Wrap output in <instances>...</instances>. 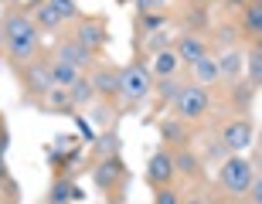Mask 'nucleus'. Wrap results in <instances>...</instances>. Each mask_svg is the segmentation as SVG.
Listing matches in <instances>:
<instances>
[{"instance_id": "obj_1", "label": "nucleus", "mask_w": 262, "mask_h": 204, "mask_svg": "<svg viewBox=\"0 0 262 204\" xmlns=\"http://www.w3.org/2000/svg\"><path fill=\"white\" fill-rule=\"evenodd\" d=\"M4 48L14 61H31L41 48V31L34 28L28 10H7L4 14Z\"/></svg>"}, {"instance_id": "obj_2", "label": "nucleus", "mask_w": 262, "mask_h": 204, "mask_svg": "<svg viewBox=\"0 0 262 204\" xmlns=\"http://www.w3.org/2000/svg\"><path fill=\"white\" fill-rule=\"evenodd\" d=\"M154 82L150 68L143 61H129L119 68V96L126 99V106H143L146 99L154 96Z\"/></svg>"}, {"instance_id": "obj_3", "label": "nucleus", "mask_w": 262, "mask_h": 204, "mask_svg": "<svg viewBox=\"0 0 262 204\" xmlns=\"http://www.w3.org/2000/svg\"><path fill=\"white\" fill-rule=\"evenodd\" d=\"M174 109H177L181 119H201V116H208V109H211V92L204 85L187 82V85H181V92H177Z\"/></svg>"}, {"instance_id": "obj_4", "label": "nucleus", "mask_w": 262, "mask_h": 204, "mask_svg": "<svg viewBox=\"0 0 262 204\" xmlns=\"http://www.w3.org/2000/svg\"><path fill=\"white\" fill-rule=\"evenodd\" d=\"M252 164L245 160V156H228L218 170V184L228 191V194H245L249 184H252Z\"/></svg>"}, {"instance_id": "obj_5", "label": "nucleus", "mask_w": 262, "mask_h": 204, "mask_svg": "<svg viewBox=\"0 0 262 204\" xmlns=\"http://www.w3.org/2000/svg\"><path fill=\"white\" fill-rule=\"evenodd\" d=\"M174 55L181 65H198L201 58H208L211 55V44L201 38V34H194V31H187V34H181V38L174 41Z\"/></svg>"}, {"instance_id": "obj_6", "label": "nucleus", "mask_w": 262, "mask_h": 204, "mask_svg": "<svg viewBox=\"0 0 262 204\" xmlns=\"http://www.w3.org/2000/svg\"><path fill=\"white\" fill-rule=\"evenodd\" d=\"M252 140H255V126L249 123V119H235V123H228V126L222 129V146H225V150H232V153L249 150Z\"/></svg>"}, {"instance_id": "obj_7", "label": "nucleus", "mask_w": 262, "mask_h": 204, "mask_svg": "<svg viewBox=\"0 0 262 204\" xmlns=\"http://www.w3.org/2000/svg\"><path fill=\"white\" fill-rule=\"evenodd\" d=\"M177 177L174 170V156L167 153V150H157L154 156H150V164H146V180H150V187H167L170 180Z\"/></svg>"}, {"instance_id": "obj_8", "label": "nucleus", "mask_w": 262, "mask_h": 204, "mask_svg": "<svg viewBox=\"0 0 262 204\" xmlns=\"http://www.w3.org/2000/svg\"><path fill=\"white\" fill-rule=\"evenodd\" d=\"M75 41L89 51V55L102 51V44H106V28H102V20H99V17L82 20V24L75 28Z\"/></svg>"}, {"instance_id": "obj_9", "label": "nucleus", "mask_w": 262, "mask_h": 204, "mask_svg": "<svg viewBox=\"0 0 262 204\" xmlns=\"http://www.w3.org/2000/svg\"><path fill=\"white\" fill-rule=\"evenodd\" d=\"M123 174H126V167H123L119 156H102V160L96 164V170H92V184H96L99 191H109Z\"/></svg>"}, {"instance_id": "obj_10", "label": "nucleus", "mask_w": 262, "mask_h": 204, "mask_svg": "<svg viewBox=\"0 0 262 204\" xmlns=\"http://www.w3.org/2000/svg\"><path fill=\"white\" fill-rule=\"evenodd\" d=\"M96 96H106V99H116L119 96V68L116 65H99L92 75H89Z\"/></svg>"}, {"instance_id": "obj_11", "label": "nucleus", "mask_w": 262, "mask_h": 204, "mask_svg": "<svg viewBox=\"0 0 262 204\" xmlns=\"http://www.w3.org/2000/svg\"><path fill=\"white\" fill-rule=\"evenodd\" d=\"M24 82H28V88L34 92V96H45L51 85V72H48V61H31L28 72H24Z\"/></svg>"}, {"instance_id": "obj_12", "label": "nucleus", "mask_w": 262, "mask_h": 204, "mask_svg": "<svg viewBox=\"0 0 262 204\" xmlns=\"http://www.w3.org/2000/svg\"><path fill=\"white\" fill-rule=\"evenodd\" d=\"M55 58L68 61V65H75V68H85L92 65V55H89L82 44H78L75 38H68V41H58V48H55Z\"/></svg>"}, {"instance_id": "obj_13", "label": "nucleus", "mask_w": 262, "mask_h": 204, "mask_svg": "<svg viewBox=\"0 0 262 204\" xmlns=\"http://www.w3.org/2000/svg\"><path fill=\"white\" fill-rule=\"evenodd\" d=\"M31 20H34V28L38 31H58L65 20L58 17V10L51 7L48 0H41V4H34V10H31Z\"/></svg>"}, {"instance_id": "obj_14", "label": "nucleus", "mask_w": 262, "mask_h": 204, "mask_svg": "<svg viewBox=\"0 0 262 204\" xmlns=\"http://www.w3.org/2000/svg\"><path fill=\"white\" fill-rule=\"evenodd\" d=\"M48 72H51V85H55V88H68L78 75H82V68L68 65V61H61V58H51L48 61Z\"/></svg>"}, {"instance_id": "obj_15", "label": "nucleus", "mask_w": 262, "mask_h": 204, "mask_svg": "<svg viewBox=\"0 0 262 204\" xmlns=\"http://www.w3.org/2000/svg\"><path fill=\"white\" fill-rule=\"evenodd\" d=\"M177 68H181V61H177L174 48H160V51L154 55L150 75H154V78H170V75H177Z\"/></svg>"}, {"instance_id": "obj_16", "label": "nucleus", "mask_w": 262, "mask_h": 204, "mask_svg": "<svg viewBox=\"0 0 262 204\" xmlns=\"http://www.w3.org/2000/svg\"><path fill=\"white\" fill-rule=\"evenodd\" d=\"M191 75H194V85H214L218 82V61H214V55H208V58H201L198 65H191Z\"/></svg>"}, {"instance_id": "obj_17", "label": "nucleus", "mask_w": 262, "mask_h": 204, "mask_svg": "<svg viewBox=\"0 0 262 204\" xmlns=\"http://www.w3.org/2000/svg\"><path fill=\"white\" fill-rule=\"evenodd\" d=\"M68 99H72V106L82 109L89 106L92 99H96V88H92V82H89V75H78L72 85H68Z\"/></svg>"}, {"instance_id": "obj_18", "label": "nucleus", "mask_w": 262, "mask_h": 204, "mask_svg": "<svg viewBox=\"0 0 262 204\" xmlns=\"http://www.w3.org/2000/svg\"><path fill=\"white\" fill-rule=\"evenodd\" d=\"M214 61H218V75H222V78H232V82H235V78L242 75L245 55H242V51H235V48H228L222 58H214Z\"/></svg>"}, {"instance_id": "obj_19", "label": "nucleus", "mask_w": 262, "mask_h": 204, "mask_svg": "<svg viewBox=\"0 0 262 204\" xmlns=\"http://www.w3.org/2000/svg\"><path fill=\"white\" fill-rule=\"evenodd\" d=\"M242 31L249 34V38H255V41H259V34H262V4H259V0L245 4V14H242Z\"/></svg>"}, {"instance_id": "obj_20", "label": "nucleus", "mask_w": 262, "mask_h": 204, "mask_svg": "<svg viewBox=\"0 0 262 204\" xmlns=\"http://www.w3.org/2000/svg\"><path fill=\"white\" fill-rule=\"evenodd\" d=\"M242 65H245V82L259 88V82H262V48L259 44H252V51L245 55Z\"/></svg>"}, {"instance_id": "obj_21", "label": "nucleus", "mask_w": 262, "mask_h": 204, "mask_svg": "<svg viewBox=\"0 0 262 204\" xmlns=\"http://www.w3.org/2000/svg\"><path fill=\"white\" fill-rule=\"evenodd\" d=\"M72 201H75V184L68 177H58L48 191V204H72Z\"/></svg>"}, {"instance_id": "obj_22", "label": "nucleus", "mask_w": 262, "mask_h": 204, "mask_svg": "<svg viewBox=\"0 0 262 204\" xmlns=\"http://www.w3.org/2000/svg\"><path fill=\"white\" fill-rule=\"evenodd\" d=\"M45 96H48V109H51V112L75 116V106H72V99H68V88H48Z\"/></svg>"}, {"instance_id": "obj_23", "label": "nucleus", "mask_w": 262, "mask_h": 204, "mask_svg": "<svg viewBox=\"0 0 262 204\" xmlns=\"http://www.w3.org/2000/svg\"><path fill=\"white\" fill-rule=\"evenodd\" d=\"M160 136H164L167 143H174V146L187 143V129H184L181 119H164V123H160Z\"/></svg>"}, {"instance_id": "obj_24", "label": "nucleus", "mask_w": 262, "mask_h": 204, "mask_svg": "<svg viewBox=\"0 0 262 204\" xmlns=\"http://www.w3.org/2000/svg\"><path fill=\"white\" fill-rule=\"evenodd\" d=\"M255 92L259 88L255 85H249V82H235V88H232V106L235 109H252V99H255Z\"/></svg>"}, {"instance_id": "obj_25", "label": "nucleus", "mask_w": 262, "mask_h": 204, "mask_svg": "<svg viewBox=\"0 0 262 204\" xmlns=\"http://www.w3.org/2000/svg\"><path fill=\"white\" fill-rule=\"evenodd\" d=\"M170 156H174V170H181V174H187V177H198V174H201V164H198L194 153L181 150V153H170Z\"/></svg>"}, {"instance_id": "obj_26", "label": "nucleus", "mask_w": 262, "mask_h": 204, "mask_svg": "<svg viewBox=\"0 0 262 204\" xmlns=\"http://www.w3.org/2000/svg\"><path fill=\"white\" fill-rule=\"evenodd\" d=\"M96 150H99V156H116L119 153V136L116 133L96 136Z\"/></svg>"}, {"instance_id": "obj_27", "label": "nucleus", "mask_w": 262, "mask_h": 204, "mask_svg": "<svg viewBox=\"0 0 262 204\" xmlns=\"http://www.w3.org/2000/svg\"><path fill=\"white\" fill-rule=\"evenodd\" d=\"M48 4L58 10L61 20H75L78 17V4H75V0H48Z\"/></svg>"}, {"instance_id": "obj_28", "label": "nucleus", "mask_w": 262, "mask_h": 204, "mask_svg": "<svg viewBox=\"0 0 262 204\" xmlns=\"http://www.w3.org/2000/svg\"><path fill=\"white\" fill-rule=\"evenodd\" d=\"M177 92H181V82H177V75L160 78V99H164V102H174Z\"/></svg>"}, {"instance_id": "obj_29", "label": "nucleus", "mask_w": 262, "mask_h": 204, "mask_svg": "<svg viewBox=\"0 0 262 204\" xmlns=\"http://www.w3.org/2000/svg\"><path fill=\"white\" fill-rule=\"evenodd\" d=\"M154 204H181V197L174 194V187H157Z\"/></svg>"}, {"instance_id": "obj_30", "label": "nucleus", "mask_w": 262, "mask_h": 204, "mask_svg": "<svg viewBox=\"0 0 262 204\" xmlns=\"http://www.w3.org/2000/svg\"><path fill=\"white\" fill-rule=\"evenodd\" d=\"M140 20H143V24H140V28H143V31H157V28H164V14H143V17H140Z\"/></svg>"}, {"instance_id": "obj_31", "label": "nucleus", "mask_w": 262, "mask_h": 204, "mask_svg": "<svg viewBox=\"0 0 262 204\" xmlns=\"http://www.w3.org/2000/svg\"><path fill=\"white\" fill-rule=\"evenodd\" d=\"M75 126H78V133H82V140H89V143H96V129H92V123H85L82 116H75Z\"/></svg>"}, {"instance_id": "obj_32", "label": "nucleus", "mask_w": 262, "mask_h": 204, "mask_svg": "<svg viewBox=\"0 0 262 204\" xmlns=\"http://www.w3.org/2000/svg\"><path fill=\"white\" fill-rule=\"evenodd\" d=\"M245 194L252 197V204H262V177L259 174H252V184H249V191Z\"/></svg>"}, {"instance_id": "obj_33", "label": "nucleus", "mask_w": 262, "mask_h": 204, "mask_svg": "<svg viewBox=\"0 0 262 204\" xmlns=\"http://www.w3.org/2000/svg\"><path fill=\"white\" fill-rule=\"evenodd\" d=\"M140 4V14H150V7H157V4H164V0H136Z\"/></svg>"}, {"instance_id": "obj_34", "label": "nucleus", "mask_w": 262, "mask_h": 204, "mask_svg": "<svg viewBox=\"0 0 262 204\" xmlns=\"http://www.w3.org/2000/svg\"><path fill=\"white\" fill-rule=\"evenodd\" d=\"M7 143H10V136H7V133H4V129H0V156L7 153Z\"/></svg>"}, {"instance_id": "obj_35", "label": "nucleus", "mask_w": 262, "mask_h": 204, "mask_svg": "<svg viewBox=\"0 0 262 204\" xmlns=\"http://www.w3.org/2000/svg\"><path fill=\"white\" fill-rule=\"evenodd\" d=\"M225 4H232V7H245L249 0H225Z\"/></svg>"}, {"instance_id": "obj_36", "label": "nucleus", "mask_w": 262, "mask_h": 204, "mask_svg": "<svg viewBox=\"0 0 262 204\" xmlns=\"http://www.w3.org/2000/svg\"><path fill=\"white\" fill-rule=\"evenodd\" d=\"M181 204H208L204 197H191V201H181Z\"/></svg>"}]
</instances>
